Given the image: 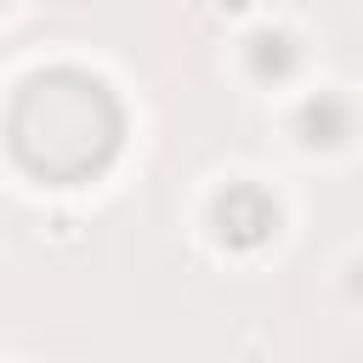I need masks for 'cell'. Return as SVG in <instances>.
I'll use <instances>...</instances> for the list:
<instances>
[{
	"label": "cell",
	"instance_id": "1",
	"mask_svg": "<svg viewBox=\"0 0 363 363\" xmlns=\"http://www.w3.org/2000/svg\"><path fill=\"white\" fill-rule=\"evenodd\" d=\"M6 136L28 176L68 187V182H91L96 170L113 164L125 113H119V96L96 74L40 68L17 85L11 108H6Z\"/></svg>",
	"mask_w": 363,
	"mask_h": 363
},
{
	"label": "cell",
	"instance_id": "2",
	"mask_svg": "<svg viewBox=\"0 0 363 363\" xmlns=\"http://www.w3.org/2000/svg\"><path fill=\"white\" fill-rule=\"evenodd\" d=\"M210 221H216V233H221L227 244L255 250V244H267V238H272V227H278V204H272V193H267V187H255V182H233V187H221V193H216Z\"/></svg>",
	"mask_w": 363,
	"mask_h": 363
},
{
	"label": "cell",
	"instance_id": "3",
	"mask_svg": "<svg viewBox=\"0 0 363 363\" xmlns=\"http://www.w3.org/2000/svg\"><path fill=\"white\" fill-rule=\"evenodd\" d=\"M301 130H306V142H323V147H335V142L352 130V113H346V102H335V96H318V102H306V108H301Z\"/></svg>",
	"mask_w": 363,
	"mask_h": 363
},
{
	"label": "cell",
	"instance_id": "4",
	"mask_svg": "<svg viewBox=\"0 0 363 363\" xmlns=\"http://www.w3.org/2000/svg\"><path fill=\"white\" fill-rule=\"evenodd\" d=\"M250 68H255L261 79H284V74L295 68L289 34H255V40H250Z\"/></svg>",
	"mask_w": 363,
	"mask_h": 363
}]
</instances>
